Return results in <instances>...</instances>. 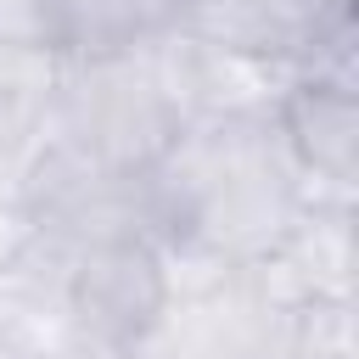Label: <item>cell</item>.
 <instances>
[{
    "label": "cell",
    "instance_id": "cell-1",
    "mask_svg": "<svg viewBox=\"0 0 359 359\" xmlns=\"http://www.w3.org/2000/svg\"><path fill=\"white\" fill-rule=\"evenodd\" d=\"M50 135L95 157L101 168L135 180L180 135V112L163 95L146 50L107 62H62L50 90Z\"/></svg>",
    "mask_w": 359,
    "mask_h": 359
},
{
    "label": "cell",
    "instance_id": "cell-2",
    "mask_svg": "<svg viewBox=\"0 0 359 359\" xmlns=\"http://www.w3.org/2000/svg\"><path fill=\"white\" fill-rule=\"evenodd\" d=\"M62 309L90 348L112 359L140 353L168 309L163 247L146 230H112L84 247H62Z\"/></svg>",
    "mask_w": 359,
    "mask_h": 359
},
{
    "label": "cell",
    "instance_id": "cell-3",
    "mask_svg": "<svg viewBox=\"0 0 359 359\" xmlns=\"http://www.w3.org/2000/svg\"><path fill=\"white\" fill-rule=\"evenodd\" d=\"M174 28L275 73L353 67V0H185Z\"/></svg>",
    "mask_w": 359,
    "mask_h": 359
},
{
    "label": "cell",
    "instance_id": "cell-4",
    "mask_svg": "<svg viewBox=\"0 0 359 359\" xmlns=\"http://www.w3.org/2000/svg\"><path fill=\"white\" fill-rule=\"evenodd\" d=\"M275 129L320 196L353 202V185H359V79H353V67L292 73L275 101Z\"/></svg>",
    "mask_w": 359,
    "mask_h": 359
},
{
    "label": "cell",
    "instance_id": "cell-5",
    "mask_svg": "<svg viewBox=\"0 0 359 359\" xmlns=\"http://www.w3.org/2000/svg\"><path fill=\"white\" fill-rule=\"evenodd\" d=\"M168 22V0H34V34L56 62L135 56Z\"/></svg>",
    "mask_w": 359,
    "mask_h": 359
},
{
    "label": "cell",
    "instance_id": "cell-6",
    "mask_svg": "<svg viewBox=\"0 0 359 359\" xmlns=\"http://www.w3.org/2000/svg\"><path fill=\"white\" fill-rule=\"evenodd\" d=\"M28 241H34V230H28L22 208H17V196H0V280L11 275V264L22 258Z\"/></svg>",
    "mask_w": 359,
    "mask_h": 359
}]
</instances>
